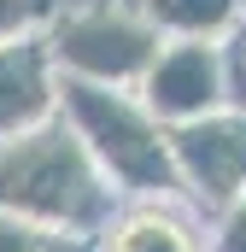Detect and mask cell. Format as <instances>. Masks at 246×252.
I'll return each mask as SVG.
<instances>
[{"label":"cell","mask_w":246,"mask_h":252,"mask_svg":"<svg viewBox=\"0 0 246 252\" xmlns=\"http://www.w3.org/2000/svg\"><path fill=\"white\" fill-rule=\"evenodd\" d=\"M0 211L94 241L106 229V217L118 211V188L94 164L82 135L64 118H47L30 135L0 147Z\"/></svg>","instance_id":"cell-1"},{"label":"cell","mask_w":246,"mask_h":252,"mask_svg":"<svg viewBox=\"0 0 246 252\" xmlns=\"http://www.w3.org/2000/svg\"><path fill=\"white\" fill-rule=\"evenodd\" d=\"M59 118L82 135V147L94 153V164L106 170L118 199L182 193L176 153H170V124H158L153 106L135 88H100V82L59 76Z\"/></svg>","instance_id":"cell-2"},{"label":"cell","mask_w":246,"mask_h":252,"mask_svg":"<svg viewBox=\"0 0 246 252\" xmlns=\"http://www.w3.org/2000/svg\"><path fill=\"white\" fill-rule=\"evenodd\" d=\"M47 47H53L59 76H70V82L141 88L164 35L129 0H64L59 18L47 24Z\"/></svg>","instance_id":"cell-3"},{"label":"cell","mask_w":246,"mask_h":252,"mask_svg":"<svg viewBox=\"0 0 246 252\" xmlns=\"http://www.w3.org/2000/svg\"><path fill=\"white\" fill-rule=\"evenodd\" d=\"M170 153H176L182 193L205 217L223 211L235 193H246V106H217L193 124H176Z\"/></svg>","instance_id":"cell-4"},{"label":"cell","mask_w":246,"mask_h":252,"mask_svg":"<svg viewBox=\"0 0 246 252\" xmlns=\"http://www.w3.org/2000/svg\"><path fill=\"white\" fill-rule=\"evenodd\" d=\"M158 124H193L217 106H229V59H223V41L211 35H164L158 59L147 64L141 88H135Z\"/></svg>","instance_id":"cell-5"},{"label":"cell","mask_w":246,"mask_h":252,"mask_svg":"<svg viewBox=\"0 0 246 252\" xmlns=\"http://www.w3.org/2000/svg\"><path fill=\"white\" fill-rule=\"evenodd\" d=\"M94 252H211L205 211L187 193H135V199H118V211L94 235Z\"/></svg>","instance_id":"cell-6"},{"label":"cell","mask_w":246,"mask_h":252,"mask_svg":"<svg viewBox=\"0 0 246 252\" xmlns=\"http://www.w3.org/2000/svg\"><path fill=\"white\" fill-rule=\"evenodd\" d=\"M47 118H59V64L47 47V30L0 41V147Z\"/></svg>","instance_id":"cell-7"},{"label":"cell","mask_w":246,"mask_h":252,"mask_svg":"<svg viewBox=\"0 0 246 252\" xmlns=\"http://www.w3.org/2000/svg\"><path fill=\"white\" fill-rule=\"evenodd\" d=\"M158 35H211L223 41L246 18V0H129Z\"/></svg>","instance_id":"cell-8"},{"label":"cell","mask_w":246,"mask_h":252,"mask_svg":"<svg viewBox=\"0 0 246 252\" xmlns=\"http://www.w3.org/2000/svg\"><path fill=\"white\" fill-rule=\"evenodd\" d=\"M0 252H94V241L88 235H64V229H41V223H24V217L0 211Z\"/></svg>","instance_id":"cell-9"},{"label":"cell","mask_w":246,"mask_h":252,"mask_svg":"<svg viewBox=\"0 0 246 252\" xmlns=\"http://www.w3.org/2000/svg\"><path fill=\"white\" fill-rule=\"evenodd\" d=\"M59 6H64V0H0V41L47 30V24L59 18Z\"/></svg>","instance_id":"cell-10"},{"label":"cell","mask_w":246,"mask_h":252,"mask_svg":"<svg viewBox=\"0 0 246 252\" xmlns=\"http://www.w3.org/2000/svg\"><path fill=\"white\" fill-rule=\"evenodd\" d=\"M205 241L211 252H246V193H235L223 211L205 217Z\"/></svg>","instance_id":"cell-11"},{"label":"cell","mask_w":246,"mask_h":252,"mask_svg":"<svg viewBox=\"0 0 246 252\" xmlns=\"http://www.w3.org/2000/svg\"><path fill=\"white\" fill-rule=\"evenodd\" d=\"M223 59H229V106H246V18L223 35Z\"/></svg>","instance_id":"cell-12"}]
</instances>
